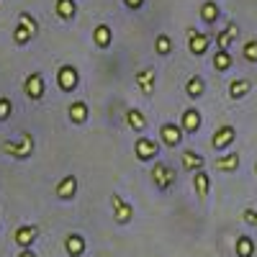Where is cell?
I'll list each match as a JSON object with an SVG mask.
<instances>
[{
	"label": "cell",
	"mask_w": 257,
	"mask_h": 257,
	"mask_svg": "<svg viewBox=\"0 0 257 257\" xmlns=\"http://www.w3.org/2000/svg\"><path fill=\"white\" fill-rule=\"evenodd\" d=\"M0 149H3L6 155L16 157V160H26V157H31V152H34V137H31V134H21L18 142H6Z\"/></svg>",
	"instance_id": "obj_1"
},
{
	"label": "cell",
	"mask_w": 257,
	"mask_h": 257,
	"mask_svg": "<svg viewBox=\"0 0 257 257\" xmlns=\"http://www.w3.org/2000/svg\"><path fill=\"white\" fill-rule=\"evenodd\" d=\"M57 85H59L62 93H72L77 85H80L77 67H72V64H62V67L57 70Z\"/></svg>",
	"instance_id": "obj_2"
},
{
	"label": "cell",
	"mask_w": 257,
	"mask_h": 257,
	"mask_svg": "<svg viewBox=\"0 0 257 257\" xmlns=\"http://www.w3.org/2000/svg\"><path fill=\"white\" fill-rule=\"evenodd\" d=\"M152 180H155V185H157L160 190H167L170 185L178 180V173H175V167H170V165H165V162H155V167H152Z\"/></svg>",
	"instance_id": "obj_3"
},
{
	"label": "cell",
	"mask_w": 257,
	"mask_h": 257,
	"mask_svg": "<svg viewBox=\"0 0 257 257\" xmlns=\"http://www.w3.org/2000/svg\"><path fill=\"white\" fill-rule=\"evenodd\" d=\"M134 155H137V160H142V162L157 160V155H160V144H157L155 139H149V137H139V139L134 142Z\"/></svg>",
	"instance_id": "obj_4"
},
{
	"label": "cell",
	"mask_w": 257,
	"mask_h": 257,
	"mask_svg": "<svg viewBox=\"0 0 257 257\" xmlns=\"http://www.w3.org/2000/svg\"><path fill=\"white\" fill-rule=\"evenodd\" d=\"M111 206H113V219H116V224L123 226V224H128V221L134 219V206L128 203V201H123L121 196H116V193L111 196Z\"/></svg>",
	"instance_id": "obj_5"
},
{
	"label": "cell",
	"mask_w": 257,
	"mask_h": 257,
	"mask_svg": "<svg viewBox=\"0 0 257 257\" xmlns=\"http://www.w3.org/2000/svg\"><path fill=\"white\" fill-rule=\"evenodd\" d=\"M36 237H39V226H34V224H24V226H18V229H16L13 242H16L21 249H31V244L36 242Z\"/></svg>",
	"instance_id": "obj_6"
},
{
	"label": "cell",
	"mask_w": 257,
	"mask_h": 257,
	"mask_svg": "<svg viewBox=\"0 0 257 257\" xmlns=\"http://www.w3.org/2000/svg\"><path fill=\"white\" fill-rule=\"evenodd\" d=\"M24 93L31 98V100H41L44 98V75L41 72H31L24 82Z\"/></svg>",
	"instance_id": "obj_7"
},
{
	"label": "cell",
	"mask_w": 257,
	"mask_h": 257,
	"mask_svg": "<svg viewBox=\"0 0 257 257\" xmlns=\"http://www.w3.org/2000/svg\"><path fill=\"white\" fill-rule=\"evenodd\" d=\"M234 139H237V128L229 126V123H224L221 128H216V132H213V137H211V147H213V149H226Z\"/></svg>",
	"instance_id": "obj_8"
},
{
	"label": "cell",
	"mask_w": 257,
	"mask_h": 257,
	"mask_svg": "<svg viewBox=\"0 0 257 257\" xmlns=\"http://www.w3.org/2000/svg\"><path fill=\"white\" fill-rule=\"evenodd\" d=\"M208 47H211V36H208V34L190 31V36H188V49H190V54L201 57V54L208 52Z\"/></svg>",
	"instance_id": "obj_9"
},
{
	"label": "cell",
	"mask_w": 257,
	"mask_h": 257,
	"mask_svg": "<svg viewBox=\"0 0 257 257\" xmlns=\"http://www.w3.org/2000/svg\"><path fill=\"white\" fill-rule=\"evenodd\" d=\"M160 139H162L165 147H178L183 142V126H178V123H162Z\"/></svg>",
	"instance_id": "obj_10"
},
{
	"label": "cell",
	"mask_w": 257,
	"mask_h": 257,
	"mask_svg": "<svg viewBox=\"0 0 257 257\" xmlns=\"http://www.w3.org/2000/svg\"><path fill=\"white\" fill-rule=\"evenodd\" d=\"M155 67H144V70H139L137 75H134V80H137V85H139V90L144 93V95H152L155 93Z\"/></svg>",
	"instance_id": "obj_11"
},
{
	"label": "cell",
	"mask_w": 257,
	"mask_h": 257,
	"mask_svg": "<svg viewBox=\"0 0 257 257\" xmlns=\"http://www.w3.org/2000/svg\"><path fill=\"white\" fill-rule=\"evenodd\" d=\"M201 111H196V108H185L183 111V116H180V126H183V132H188V134H196L198 128H201Z\"/></svg>",
	"instance_id": "obj_12"
},
{
	"label": "cell",
	"mask_w": 257,
	"mask_h": 257,
	"mask_svg": "<svg viewBox=\"0 0 257 257\" xmlns=\"http://www.w3.org/2000/svg\"><path fill=\"white\" fill-rule=\"evenodd\" d=\"M54 193H57V198H62V201H70V198H75V193H77V178H75V175L62 178V180L57 183Z\"/></svg>",
	"instance_id": "obj_13"
},
{
	"label": "cell",
	"mask_w": 257,
	"mask_h": 257,
	"mask_svg": "<svg viewBox=\"0 0 257 257\" xmlns=\"http://www.w3.org/2000/svg\"><path fill=\"white\" fill-rule=\"evenodd\" d=\"M93 41H95L100 49H108V47L113 44V31H111V26H108V24H98V26L93 29Z\"/></svg>",
	"instance_id": "obj_14"
},
{
	"label": "cell",
	"mask_w": 257,
	"mask_h": 257,
	"mask_svg": "<svg viewBox=\"0 0 257 257\" xmlns=\"http://www.w3.org/2000/svg\"><path fill=\"white\" fill-rule=\"evenodd\" d=\"M193 188H196V193H198V198H201V201H206V198H208L211 178H208L206 170H198V173H193Z\"/></svg>",
	"instance_id": "obj_15"
},
{
	"label": "cell",
	"mask_w": 257,
	"mask_h": 257,
	"mask_svg": "<svg viewBox=\"0 0 257 257\" xmlns=\"http://www.w3.org/2000/svg\"><path fill=\"white\" fill-rule=\"evenodd\" d=\"M249 90H252V82L244 80V77H237V80H231V82H229V98H231V100H242V98H247Z\"/></svg>",
	"instance_id": "obj_16"
},
{
	"label": "cell",
	"mask_w": 257,
	"mask_h": 257,
	"mask_svg": "<svg viewBox=\"0 0 257 257\" xmlns=\"http://www.w3.org/2000/svg\"><path fill=\"white\" fill-rule=\"evenodd\" d=\"M64 252L70 257H82L85 254V239L80 234H67V239H64Z\"/></svg>",
	"instance_id": "obj_17"
},
{
	"label": "cell",
	"mask_w": 257,
	"mask_h": 257,
	"mask_svg": "<svg viewBox=\"0 0 257 257\" xmlns=\"http://www.w3.org/2000/svg\"><path fill=\"white\" fill-rule=\"evenodd\" d=\"M206 160L198 155V152H193V149H185L183 152V167L190 170V173H198V170H203Z\"/></svg>",
	"instance_id": "obj_18"
},
{
	"label": "cell",
	"mask_w": 257,
	"mask_h": 257,
	"mask_svg": "<svg viewBox=\"0 0 257 257\" xmlns=\"http://www.w3.org/2000/svg\"><path fill=\"white\" fill-rule=\"evenodd\" d=\"M237 34H239V29H237V24H229L221 34H216V47L219 49H226L229 52V47H231V41L237 39Z\"/></svg>",
	"instance_id": "obj_19"
},
{
	"label": "cell",
	"mask_w": 257,
	"mask_h": 257,
	"mask_svg": "<svg viewBox=\"0 0 257 257\" xmlns=\"http://www.w3.org/2000/svg\"><path fill=\"white\" fill-rule=\"evenodd\" d=\"M203 93H206V82H203V77L193 75V77H190V80L185 82V95L196 100V98H201Z\"/></svg>",
	"instance_id": "obj_20"
},
{
	"label": "cell",
	"mask_w": 257,
	"mask_h": 257,
	"mask_svg": "<svg viewBox=\"0 0 257 257\" xmlns=\"http://www.w3.org/2000/svg\"><path fill=\"white\" fill-rule=\"evenodd\" d=\"M70 121L72 123H85V121H88V103H82V100H75L72 105H70Z\"/></svg>",
	"instance_id": "obj_21"
},
{
	"label": "cell",
	"mask_w": 257,
	"mask_h": 257,
	"mask_svg": "<svg viewBox=\"0 0 257 257\" xmlns=\"http://www.w3.org/2000/svg\"><path fill=\"white\" fill-rule=\"evenodd\" d=\"M219 6L213 3V0H206V3L201 6V18H203V24H216L219 21Z\"/></svg>",
	"instance_id": "obj_22"
},
{
	"label": "cell",
	"mask_w": 257,
	"mask_h": 257,
	"mask_svg": "<svg viewBox=\"0 0 257 257\" xmlns=\"http://www.w3.org/2000/svg\"><path fill=\"white\" fill-rule=\"evenodd\" d=\"M75 13H77V3H75V0H57V16L59 18L70 21V18H75Z\"/></svg>",
	"instance_id": "obj_23"
},
{
	"label": "cell",
	"mask_w": 257,
	"mask_h": 257,
	"mask_svg": "<svg viewBox=\"0 0 257 257\" xmlns=\"http://www.w3.org/2000/svg\"><path fill=\"white\" fill-rule=\"evenodd\" d=\"M126 123L132 126L134 132H144V128H147V118H144V113H142V111H137V108L126 111Z\"/></svg>",
	"instance_id": "obj_24"
},
{
	"label": "cell",
	"mask_w": 257,
	"mask_h": 257,
	"mask_svg": "<svg viewBox=\"0 0 257 257\" xmlns=\"http://www.w3.org/2000/svg\"><path fill=\"white\" fill-rule=\"evenodd\" d=\"M234 64V59H231V54L226 52V49H219L216 52V57H213V70L216 72H226L229 67Z\"/></svg>",
	"instance_id": "obj_25"
},
{
	"label": "cell",
	"mask_w": 257,
	"mask_h": 257,
	"mask_svg": "<svg viewBox=\"0 0 257 257\" xmlns=\"http://www.w3.org/2000/svg\"><path fill=\"white\" fill-rule=\"evenodd\" d=\"M237 167H239V155L237 152H231V155L216 160V170H221V173H234Z\"/></svg>",
	"instance_id": "obj_26"
},
{
	"label": "cell",
	"mask_w": 257,
	"mask_h": 257,
	"mask_svg": "<svg viewBox=\"0 0 257 257\" xmlns=\"http://www.w3.org/2000/svg\"><path fill=\"white\" fill-rule=\"evenodd\" d=\"M155 52H157L160 57H167L170 52H173V39H170L167 34H160V36L155 39Z\"/></svg>",
	"instance_id": "obj_27"
},
{
	"label": "cell",
	"mask_w": 257,
	"mask_h": 257,
	"mask_svg": "<svg viewBox=\"0 0 257 257\" xmlns=\"http://www.w3.org/2000/svg\"><path fill=\"white\" fill-rule=\"evenodd\" d=\"M237 257H254V242H252V237H239L237 239Z\"/></svg>",
	"instance_id": "obj_28"
},
{
	"label": "cell",
	"mask_w": 257,
	"mask_h": 257,
	"mask_svg": "<svg viewBox=\"0 0 257 257\" xmlns=\"http://www.w3.org/2000/svg\"><path fill=\"white\" fill-rule=\"evenodd\" d=\"M31 39H34V34H31L29 29H24V26H21V24H18V26L13 29V41H16L18 47H24V44H29Z\"/></svg>",
	"instance_id": "obj_29"
},
{
	"label": "cell",
	"mask_w": 257,
	"mask_h": 257,
	"mask_svg": "<svg viewBox=\"0 0 257 257\" xmlns=\"http://www.w3.org/2000/svg\"><path fill=\"white\" fill-rule=\"evenodd\" d=\"M18 24L24 26V29H29L34 36L39 34V24H36V18H34V16H29V13H18Z\"/></svg>",
	"instance_id": "obj_30"
},
{
	"label": "cell",
	"mask_w": 257,
	"mask_h": 257,
	"mask_svg": "<svg viewBox=\"0 0 257 257\" xmlns=\"http://www.w3.org/2000/svg\"><path fill=\"white\" fill-rule=\"evenodd\" d=\"M11 113H13V103H11V98H0V121H8L11 118Z\"/></svg>",
	"instance_id": "obj_31"
},
{
	"label": "cell",
	"mask_w": 257,
	"mask_h": 257,
	"mask_svg": "<svg viewBox=\"0 0 257 257\" xmlns=\"http://www.w3.org/2000/svg\"><path fill=\"white\" fill-rule=\"evenodd\" d=\"M242 54H244L247 62H257V39H249V41H247Z\"/></svg>",
	"instance_id": "obj_32"
},
{
	"label": "cell",
	"mask_w": 257,
	"mask_h": 257,
	"mask_svg": "<svg viewBox=\"0 0 257 257\" xmlns=\"http://www.w3.org/2000/svg\"><path fill=\"white\" fill-rule=\"evenodd\" d=\"M242 219H244V224L257 226V211H254V208H244V211H242Z\"/></svg>",
	"instance_id": "obj_33"
},
{
	"label": "cell",
	"mask_w": 257,
	"mask_h": 257,
	"mask_svg": "<svg viewBox=\"0 0 257 257\" xmlns=\"http://www.w3.org/2000/svg\"><path fill=\"white\" fill-rule=\"evenodd\" d=\"M126 3V8H132V11H139L142 6H144V0H123Z\"/></svg>",
	"instance_id": "obj_34"
},
{
	"label": "cell",
	"mask_w": 257,
	"mask_h": 257,
	"mask_svg": "<svg viewBox=\"0 0 257 257\" xmlns=\"http://www.w3.org/2000/svg\"><path fill=\"white\" fill-rule=\"evenodd\" d=\"M18 257H36V254H34V249H21Z\"/></svg>",
	"instance_id": "obj_35"
},
{
	"label": "cell",
	"mask_w": 257,
	"mask_h": 257,
	"mask_svg": "<svg viewBox=\"0 0 257 257\" xmlns=\"http://www.w3.org/2000/svg\"><path fill=\"white\" fill-rule=\"evenodd\" d=\"M254 173H257V165H254Z\"/></svg>",
	"instance_id": "obj_36"
}]
</instances>
